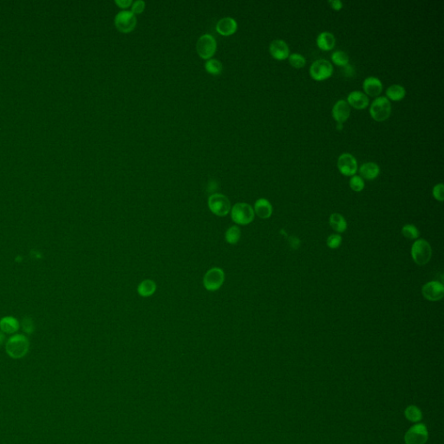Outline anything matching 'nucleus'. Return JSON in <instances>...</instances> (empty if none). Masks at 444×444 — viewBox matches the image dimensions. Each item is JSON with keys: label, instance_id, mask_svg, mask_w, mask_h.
<instances>
[{"label": "nucleus", "instance_id": "f257e3e1", "mask_svg": "<svg viewBox=\"0 0 444 444\" xmlns=\"http://www.w3.org/2000/svg\"><path fill=\"white\" fill-rule=\"evenodd\" d=\"M30 341L23 334H16L7 340L6 345V353L14 359H19L28 353Z\"/></svg>", "mask_w": 444, "mask_h": 444}, {"label": "nucleus", "instance_id": "f03ea898", "mask_svg": "<svg viewBox=\"0 0 444 444\" xmlns=\"http://www.w3.org/2000/svg\"><path fill=\"white\" fill-rule=\"evenodd\" d=\"M391 113V103L386 96H378L370 107V114L375 121L383 122L389 118Z\"/></svg>", "mask_w": 444, "mask_h": 444}, {"label": "nucleus", "instance_id": "7ed1b4c3", "mask_svg": "<svg viewBox=\"0 0 444 444\" xmlns=\"http://www.w3.org/2000/svg\"><path fill=\"white\" fill-rule=\"evenodd\" d=\"M411 256L416 264L420 266L427 264L432 256V249L430 243L424 239L415 241L411 247Z\"/></svg>", "mask_w": 444, "mask_h": 444}, {"label": "nucleus", "instance_id": "20e7f679", "mask_svg": "<svg viewBox=\"0 0 444 444\" xmlns=\"http://www.w3.org/2000/svg\"><path fill=\"white\" fill-rule=\"evenodd\" d=\"M254 210L247 203H237L231 209V218L237 225H247L254 219Z\"/></svg>", "mask_w": 444, "mask_h": 444}, {"label": "nucleus", "instance_id": "39448f33", "mask_svg": "<svg viewBox=\"0 0 444 444\" xmlns=\"http://www.w3.org/2000/svg\"><path fill=\"white\" fill-rule=\"evenodd\" d=\"M208 207L214 215L223 217L231 210V203L227 196L221 194H214L208 199Z\"/></svg>", "mask_w": 444, "mask_h": 444}, {"label": "nucleus", "instance_id": "423d86ee", "mask_svg": "<svg viewBox=\"0 0 444 444\" xmlns=\"http://www.w3.org/2000/svg\"><path fill=\"white\" fill-rule=\"evenodd\" d=\"M333 73V66L331 63L325 59H318L310 67L311 79L316 81H324L329 79Z\"/></svg>", "mask_w": 444, "mask_h": 444}, {"label": "nucleus", "instance_id": "0eeeda50", "mask_svg": "<svg viewBox=\"0 0 444 444\" xmlns=\"http://www.w3.org/2000/svg\"><path fill=\"white\" fill-rule=\"evenodd\" d=\"M225 280V273L221 268L214 267L206 272L203 278L204 288L209 292L219 290Z\"/></svg>", "mask_w": 444, "mask_h": 444}, {"label": "nucleus", "instance_id": "6e6552de", "mask_svg": "<svg viewBox=\"0 0 444 444\" xmlns=\"http://www.w3.org/2000/svg\"><path fill=\"white\" fill-rule=\"evenodd\" d=\"M216 48H217V43L213 36L205 34L198 39L196 50L198 55L203 59L212 58L216 51Z\"/></svg>", "mask_w": 444, "mask_h": 444}, {"label": "nucleus", "instance_id": "1a4fd4ad", "mask_svg": "<svg viewBox=\"0 0 444 444\" xmlns=\"http://www.w3.org/2000/svg\"><path fill=\"white\" fill-rule=\"evenodd\" d=\"M137 17L130 11L119 12L115 18V25L118 31L123 33L132 32L137 27Z\"/></svg>", "mask_w": 444, "mask_h": 444}, {"label": "nucleus", "instance_id": "9d476101", "mask_svg": "<svg viewBox=\"0 0 444 444\" xmlns=\"http://www.w3.org/2000/svg\"><path fill=\"white\" fill-rule=\"evenodd\" d=\"M429 438L428 429L424 424H415L404 435L406 444H425Z\"/></svg>", "mask_w": 444, "mask_h": 444}, {"label": "nucleus", "instance_id": "9b49d317", "mask_svg": "<svg viewBox=\"0 0 444 444\" xmlns=\"http://www.w3.org/2000/svg\"><path fill=\"white\" fill-rule=\"evenodd\" d=\"M337 168L346 176H353L357 171V159L349 153H343L337 159Z\"/></svg>", "mask_w": 444, "mask_h": 444}, {"label": "nucleus", "instance_id": "f8f14e48", "mask_svg": "<svg viewBox=\"0 0 444 444\" xmlns=\"http://www.w3.org/2000/svg\"><path fill=\"white\" fill-rule=\"evenodd\" d=\"M422 293L424 298L430 301H439L443 298V284L438 281L429 282L422 288Z\"/></svg>", "mask_w": 444, "mask_h": 444}, {"label": "nucleus", "instance_id": "ddd939ff", "mask_svg": "<svg viewBox=\"0 0 444 444\" xmlns=\"http://www.w3.org/2000/svg\"><path fill=\"white\" fill-rule=\"evenodd\" d=\"M351 115V108L346 100H338L332 108V116L337 124L347 121Z\"/></svg>", "mask_w": 444, "mask_h": 444}, {"label": "nucleus", "instance_id": "4468645a", "mask_svg": "<svg viewBox=\"0 0 444 444\" xmlns=\"http://www.w3.org/2000/svg\"><path fill=\"white\" fill-rule=\"evenodd\" d=\"M269 51L273 58L277 60H284L290 56V49L288 44L281 39H275L270 44Z\"/></svg>", "mask_w": 444, "mask_h": 444}, {"label": "nucleus", "instance_id": "2eb2a0df", "mask_svg": "<svg viewBox=\"0 0 444 444\" xmlns=\"http://www.w3.org/2000/svg\"><path fill=\"white\" fill-rule=\"evenodd\" d=\"M363 89L365 95L370 96H378L382 93L383 85L380 79L376 76H369L364 79L363 83Z\"/></svg>", "mask_w": 444, "mask_h": 444}, {"label": "nucleus", "instance_id": "dca6fc26", "mask_svg": "<svg viewBox=\"0 0 444 444\" xmlns=\"http://www.w3.org/2000/svg\"><path fill=\"white\" fill-rule=\"evenodd\" d=\"M346 102H348L350 106L354 108L356 110H363L368 107L370 100L365 94L361 92L359 90H354L349 94Z\"/></svg>", "mask_w": 444, "mask_h": 444}, {"label": "nucleus", "instance_id": "f3484780", "mask_svg": "<svg viewBox=\"0 0 444 444\" xmlns=\"http://www.w3.org/2000/svg\"><path fill=\"white\" fill-rule=\"evenodd\" d=\"M238 27L236 19L230 17L221 18L216 24L217 32L222 36L232 35Z\"/></svg>", "mask_w": 444, "mask_h": 444}, {"label": "nucleus", "instance_id": "a211bd4d", "mask_svg": "<svg viewBox=\"0 0 444 444\" xmlns=\"http://www.w3.org/2000/svg\"><path fill=\"white\" fill-rule=\"evenodd\" d=\"M253 210H254V214L262 219H268L273 214V206L269 202V200L264 198H260L256 200Z\"/></svg>", "mask_w": 444, "mask_h": 444}, {"label": "nucleus", "instance_id": "6ab92c4d", "mask_svg": "<svg viewBox=\"0 0 444 444\" xmlns=\"http://www.w3.org/2000/svg\"><path fill=\"white\" fill-rule=\"evenodd\" d=\"M359 174L361 177L366 180H374L380 174L379 166L375 163H365L360 167Z\"/></svg>", "mask_w": 444, "mask_h": 444}, {"label": "nucleus", "instance_id": "aec40b11", "mask_svg": "<svg viewBox=\"0 0 444 444\" xmlns=\"http://www.w3.org/2000/svg\"><path fill=\"white\" fill-rule=\"evenodd\" d=\"M317 45L323 50H331L336 44V38L329 32H321L317 38Z\"/></svg>", "mask_w": 444, "mask_h": 444}, {"label": "nucleus", "instance_id": "412c9836", "mask_svg": "<svg viewBox=\"0 0 444 444\" xmlns=\"http://www.w3.org/2000/svg\"><path fill=\"white\" fill-rule=\"evenodd\" d=\"M20 324L14 317H4L0 320V331L4 333L13 334L19 330Z\"/></svg>", "mask_w": 444, "mask_h": 444}, {"label": "nucleus", "instance_id": "4be33fe9", "mask_svg": "<svg viewBox=\"0 0 444 444\" xmlns=\"http://www.w3.org/2000/svg\"><path fill=\"white\" fill-rule=\"evenodd\" d=\"M156 291V284L151 279H145L140 283L137 288V293L140 296L143 298L150 297L155 293Z\"/></svg>", "mask_w": 444, "mask_h": 444}, {"label": "nucleus", "instance_id": "5701e85b", "mask_svg": "<svg viewBox=\"0 0 444 444\" xmlns=\"http://www.w3.org/2000/svg\"><path fill=\"white\" fill-rule=\"evenodd\" d=\"M330 226L337 232H344L347 228V222L343 215L337 213L332 214L330 216Z\"/></svg>", "mask_w": 444, "mask_h": 444}, {"label": "nucleus", "instance_id": "b1692460", "mask_svg": "<svg viewBox=\"0 0 444 444\" xmlns=\"http://www.w3.org/2000/svg\"><path fill=\"white\" fill-rule=\"evenodd\" d=\"M406 95V90L400 85H392L386 90V97L392 101H400Z\"/></svg>", "mask_w": 444, "mask_h": 444}, {"label": "nucleus", "instance_id": "393cba45", "mask_svg": "<svg viewBox=\"0 0 444 444\" xmlns=\"http://www.w3.org/2000/svg\"><path fill=\"white\" fill-rule=\"evenodd\" d=\"M241 229L238 226H232L226 231L225 233V240L227 243L231 245H236L238 243L241 239Z\"/></svg>", "mask_w": 444, "mask_h": 444}, {"label": "nucleus", "instance_id": "a878e982", "mask_svg": "<svg viewBox=\"0 0 444 444\" xmlns=\"http://www.w3.org/2000/svg\"><path fill=\"white\" fill-rule=\"evenodd\" d=\"M404 415L409 421L413 422V423L420 422L423 418V413H422L421 409L415 405L407 407L405 411H404Z\"/></svg>", "mask_w": 444, "mask_h": 444}, {"label": "nucleus", "instance_id": "bb28decb", "mask_svg": "<svg viewBox=\"0 0 444 444\" xmlns=\"http://www.w3.org/2000/svg\"><path fill=\"white\" fill-rule=\"evenodd\" d=\"M205 69L212 75H219L222 71V64L217 59H208L205 64Z\"/></svg>", "mask_w": 444, "mask_h": 444}, {"label": "nucleus", "instance_id": "cd10ccee", "mask_svg": "<svg viewBox=\"0 0 444 444\" xmlns=\"http://www.w3.org/2000/svg\"><path fill=\"white\" fill-rule=\"evenodd\" d=\"M331 60L338 66H347L349 64V56L343 50H336L331 55Z\"/></svg>", "mask_w": 444, "mask_h": 444}, {"label": "nucleus", "instance_id": "c85d7f7f", "mask_svg": "<svg viewBox=\"0 0 444 444\" xmlns=\"http://www.w3.org/2000/svg\"><path fill=\"white\" fill-rule=\"evenodd\" d=\"M288 59H289V63H290L291 65L294 67V68H296V69H301L306 64L305 57L301 55V54H299V53L291 54L288 57Z\"/></svg>", "mask_w": 444, "mask_h": 444}, {"label": "nucleus", "instance_id": "c756f323", "mask_svg": "<svg viewBox=\"0 0 444 444\" xmlns=\"http://www.w3.org/2000/svg\"><path fill=\"white\" fill-rule=\"evenodd\" d=\"M402 233L405 238L409 239V240H415L420 236L419 230L416 227L412 225V224H407L405 225L403 229H402Z\"/></svg>", "mask_w": 444, "mask_h": 444}, {"label": "nucleus", "instance_id": "7c9ffc66", "mask_svg": "<svg viewBox=\"0 0 444 444\" xmlns=\"http://www.w3.org/2000/svg\"><path fill=\"white\" fill-rule=\"evenodd\" d=\"M350 187L355 192H361L364 189V181L359 175H353L350 180Z\"/></svg>", "mask_w": 444, "mask_h": 444}, {"label": "nucleus", "instance_id": "2f4dec72", "mask_svg": "<svg viewBox=\"0 0 444 444\" xmlns=\"http://www.w3.org/2000/svg\"><path fill=\"white\" fill-rule=\"evenodd\" d=\"M342 243V237L339 234H331L329 236L326 244L331 249H336Z\"/></svg>", "mask_w": 444, "mask_h": 444}, {"label": "nucleus", "instance_id": "473e14b6", "mask_svg": "<svg viewBox=\"0 0 444 444\" xmlns=\"http://www.w3.org/2000/svg\"><path fill=\"white\" fill-rule=\"evenodd\" d=\"M433 196L435 200L439 201H443L444 200V186L442 183H439L435 185L433 189Z\"/></svg>", "mask_w": 444, "mask_h": 444}, {"label": "nucleus", "instance_id": "72a5a7b5", "mask_svg": "<svg viewBox=\"0 0 444 444\" xmlns=\"http://www.w3.org/2000/svg\"><path fill=\"white\" fill-rule=\"evenodd\" d=\"M22 328H23V331L25 333L32 334L34 331V323H33V320L31 318H29V317L24 318L23 321H22Z\"/></svg>", "mask_w": 444, "mask_h": 444}, {"label": "nucleus", "instance_id": "f704fd0d", "mask_svg": "<svg viewBox=\"0 0 444 444\" xmlns=\"http://www.w3.org/2000/svg\"><path fill=\"white\" fill-rule=\"evenodd\" d=\"M145 9V2L142 0H138L134 2L131 7V12H133L134 14H140L142 13Z\"/></svg>", "mask_w": 444, "mask_h": 444}, {"label": "nucleus", "instance_id": "c9c22d12", "mask_svg": "<svg viewBox=\"0 0 444 444\" xmlns=\"http://www.w3.org/2000/svg\"><path fill=\"white\" fill-rule=\"evenodd\" d=\"M329 4L331 5V8L336 11H339L343 8V2L339 0H331L329 1Z\"/></svg>", "mask_w": 444, "mask_h": 444}, {"label": "nucleus", "instance_id": "e433bc0d", "mask_svg": "<svg viewBox=\"0 0 444 444\" xmlns=\"http://www.w3.org/2000/svg\"><path fill=\"white\" fill-rule=\"evenodd\" d=\"M115 3L119 6L120 8H127L132 4L131 0H116Z\"/></svg>", "mask_w": 444, "mask_h": 444}, {"label": "nucleus", "instance_id": "4c0bfd02", "mask_svg": "<svg viewBox=\"0 0 444 444\" xmlns=\"http://www.w3.org/2000/svg\"><path fill=\"white\" fill-rule=\"evenodd\" d=\"M4 341H5V333L3 331H0V346L3 344Z\"/></svg>", "mask_w": 444, "mask_h": 444}]
</instances>
